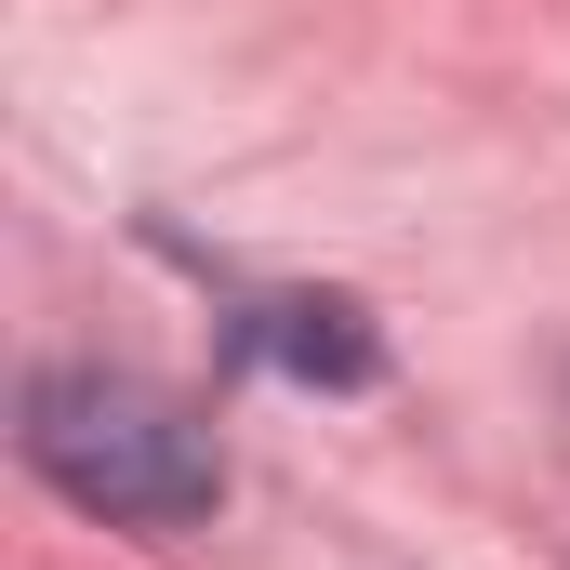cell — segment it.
Instances as JSON below:
<instances>
[{"label":"cell","instance_id":"obj_1","mask_svg":"<svg viewBox=\"0 0 570 570\" xmlns=\"http://www.w3.org/2000/svg\"><path fill=\"white\" fill-rule=\"evenodd\" d=\"M27 464H40L67 504L134 518V531H199V518L226 504L213 438L186 425L159 385H134V372H40V385H27Z\"/></svg>","mask_w":570,"mask_h":570},{"label":"cell","instance_id":"obj_2","mask_svg":"<svg viewBox=\"0 0 570 570\" xmlns=\"http://www.w3.org/2000/svg\"><path fill=\"white\" fill-rule=\"evenodd\" d=\"M239 345H253L266 372H292V385H372V372H385V345H372V318H358L345 292H279V305H253Z\"/></svg>","mask_w":570,"mask_h":570}]
</instances>
